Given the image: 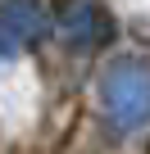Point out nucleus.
Instances as JSON below:
<instances>
[{"label":"nucleus","mask_w":150,"mask_h":154,"mask_svg":"<svg viewBox=\"0 0 150 154\" xmlns=\"http://www.w3.org/2000/svg\"><path fill=\"white\" fill-rule=\"evenodd\" d=\"M100 100L118 131H141L150 122V59L123 54L100 72Z\"/></svg>","instance_id":"f257e3e1"},{"label":"nucleus","mask_w":150,"mask_h":154,"mask_svg":"<svg viewBox=\"0 0 150 154\" xmlns=\"http://www.w3.org/2000/svg\"><path fill=\"white\" fill-rule=\"evenodd\" d=\"M50 32L68 50H91V45H100L114 32V23H109V14L96 0H59L55 14H50Z\"/></svg>","instance_id":"f03ea898"},{"label":"nucleus","mask_w":150,"mask_h":154,"mask_svg":"<svg viewBox=\"0 0 150 154\" xmlns=\"http://www.w3.org/2000/svg\"><path fill=\"white\" fill-rule=\"evenodd\" d=\"M50 27V14L41 0H5L0 5V63L14 59L23 45L41 41Z\"/></svg>","instance_id":"7ed1b4c3"}]
</instances>
